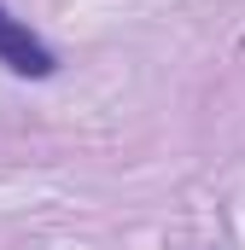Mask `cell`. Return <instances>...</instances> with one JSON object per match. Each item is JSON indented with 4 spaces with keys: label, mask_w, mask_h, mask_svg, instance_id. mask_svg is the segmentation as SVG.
<instances>
[{
    "label": "cell",
    "mask_w": 245,
    "mask_h": 250,
    "mask_svg": "<svg viewBox=\"0 0 245 250\" xmlns=\"http://www.w3.org/2000/svg\"><path fill=\"white\" fill-rule=\"evenodd\" d=\"M0 64L12 70V76H29V82H47L59 59H53V47L29 29V23H18L6 6H0Z\"/></svg>",
    "instance_id": "6da1fadb"
}]
</instances>
